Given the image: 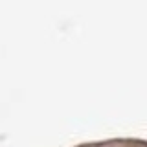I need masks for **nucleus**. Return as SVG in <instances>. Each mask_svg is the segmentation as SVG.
I'll return each instance as SVG.
<instances>
[]
</instances>
